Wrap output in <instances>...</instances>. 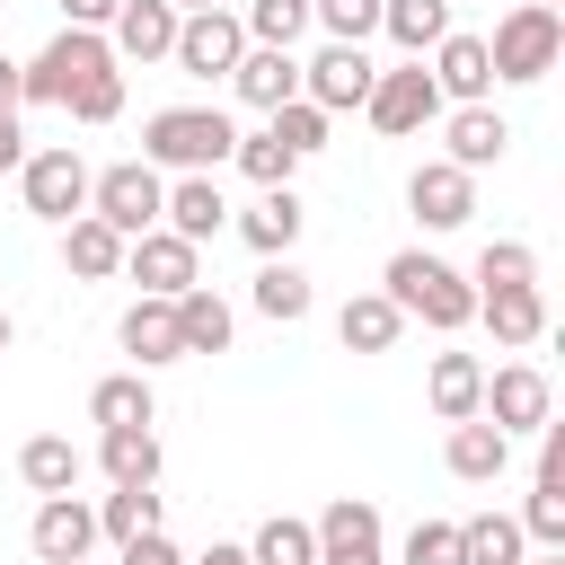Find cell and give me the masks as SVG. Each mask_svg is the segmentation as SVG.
<instances>
[{
  "label": "cell",
  "instance_id": "1",
  "mask_svg": "<svg viewBox=\"0 0 565 565\" xmlns=\"http://www.w3.org/2000/svg\"><path fill=\"white\" fill-rule=\"evenodd\" d=\"M380 291L397 300V318H424V327H441V335H459V327L477 318L468 274H459V265H441V256H424V247H397V256H388V274H380Z\"/></svg>",
  "mask_w": 565,
  "mask_h": 565
},
{
  "label": "cell",
  "instance_id": "2",
  "mask_svg": "<svg viewBox=\"0 0 565 565\" xmlns=\"http://www.w3.org/2000/svg\"><path fill=\"white\" fill-rule=\"evenodd\" d=\"M230 150H238V124L221 106H159L141 124V159L150 168H177V177H212Z\"/></svg>",
  "mask_w": 565,
  "mask_h": 565
},
{
  "label": "cell",
  "instance_id": "3",
  "mask_svg": "<svg viewBox=\"0 0 565 565\" xmlns=\"http://www.w3.org/2000/svg\"><path fill=\"white\" fill-rule=\"evenodd\" d=\"M159 203H168V177H159L150 159H115V168L88 177V221H106L124 247H132L141 230H159Z\"/></svg>",
  "mask_w": 565,
  "mask_h": 565
},
{
  "label": "cell",
  "instance_id": "4",
  "mask_svg": "<svg viewBox=\"0 0 565 565\" xmlns=\"http://www.w3.org/2000/svg\"><path fill=\"white\" fill-rule=\"evenodd\" d=\"M556 53H565V18H556V9H539V0H521V9H503V18H494L486 71H494V79H547V71H556Z\"/></svg>",
  "mask_w": 565,
  "mask_h": 565
},
{
  "label": "cell",
  "instance_id": "5",
  "mask_svg": "<svg viewBox=\"0 0 565 565\" xmlns=\"http://www.w3.org/2000/svg\"><path fill=\"white\" fill-rule=\"evenodd\" d=\"M26 71V106H71L97 71H115V53H106V35H88V26H62L35 62H18Z\"/></svg>",
  "mask_w": 565,
  "mask_h": 565
},
{
  "label": "cell",
  "instance_id": "6",
  "mask_svg": "<svg viewBox=\"0 0 565 565\" xmlns=\"http://www.w3.org/2000/svg\"><path fill=\"white\" fill-rule=\"evenodd\" d=\"M18 185H26V212L53 221V230H71V221L88 212V159H79V150H26Z\"/></svg>",
  "mask_w": 565,
  "mask_h": 565
},
{
  "label": "cell",
  "instance_id": "7",
  "mask_svg": "<svg viewBox=\"0 0 565 565\" xmlns=\"http://www.w3.org/2000/svg\"><path fill=\"white\" fill-rule=\"evenodd\" d=\"M238 53H247V26H238L230 9L177 18V44H168V62H177L185 79H230V71H238Z\"/></svg>",
  "mask_w": 565,
  "mask_h": 565
},
{
  "label": "cell",
  "instance_id": "8",
  "mask_svg": "<svg viewBox=\"0 0 565 565\" xmlns=\"http://www.w3.org/2000/svg\"><path fill=\"white\" fill-rule=\"evenodd\" d=\"M124 274L141 282V300H177V291L203 282V247H185L177 230H141V238L124 247Z\"/></svg>",
  "mask_w": 565,
  "mask_h": 565
},
{
  "label": "cell",
  "instance_id": "9",
  "mask_svg": "<svg viewBox=\"0 0 565 565\" xmlns=\"http://www.w3.org/2000/svg\"><path fill=\"white\" fill-rule=\"evenodd\" d=\"M477 415H486L494 433H539V424L556 415V388H547V371H539V362H503V371L486 380Z\"/></svg>",
  "mask_w": 565,
  "mask_h": 565
},
{
  "label": "cell",
  "instance_id": "10",
  "mask_svg": "<svg viewBox=\"0 0 565 565\" xmlns=\"http://www.w3.org/2000/svg\"><path fill=\"white\" fill-rule=\"evenodd\" d=\"M362 115H371L380 132H424V124L441 115V88H433V71H424V62H397V71H380V79H371Z\"/></svg>",
  "mask_w": 565,
  "mask_h": 565
},
{
  "label": "cell",
  "instance_id": "11",
  "mask_svg": "<svg viewBox=\"0 0 565 565\" xmlns=\"http://www.w3.org/2000/svg\"><path fill=\"white\" fill-rule=\"evenodd\" d=\"M309 539H318V565H388L380 556V503H362V494H335L309 521Z\"/></svg>",
  "mask_w": 565,
  "mask_h": 565
},
{
  "label": "cell",
  "instance_id": "12",
  "mask_svg": "<svg viewBox=\"0 0 565 565\" xmlns=\"http://www.w3.org/2000/svg\"><path fill=\"white\" fill-rule=\"evenodd\" d=\"M26 547H35L44 565H88V547H97V503H79V494H44L35 521H26Z\"/></svg>",
  "mask_w": 565,
  "mask_h": 565
},
{
  "label": "cell",
  "instance_id": "13",
  "mask_svg": "<svg viewBox=\"0 0 565 565\" xmlns=\"http://www.w3.org/2000/svg\"><path fill=\"white\" fill-rule=\"evenodd\" d=\"M371 79H380V71H371V53H362V44H327L318 62H300V97H309L318 115L362 106V97H371Z\"/></svg>",
  "mask_w": 565,
  "mask_h": 565
},
{
  "label": "cell",
  "instance_id": "14",
  "mask_svg": "<svg viewBox=\"0 0 565 565\" xmlns=\"http://www.w3.org/2000/svg\"><path fill=\"white\" fill-rule=\"evenodd\" d=\"M406 203H415L424 230H468V212H477V177L450 168V159H424V168L406 177Z\"/></svg>",
  "mask_w": 565,
  "mask_h": 565
},
{
  "label": "cell",
  "instance_id": "15",
  "mask_svg": "<svg viewBox=\"0 0 565 565\" xmlns=\"http://www.w3.org/2000/svg\"><path fill=\"white\" fill-rule=\"evenodd\" d=\"M159 230H177L185 247L221 238V230H230V203H221V185H212V177H177V185H168V203H159Z\"/></svg>",
  "mask_w": 565,
  "mask_h": 565
},
{
  "label": "cell",
  "instance_id": "16",
  "mask_svg": "<svg viewBox=\"0 0 565 565\" xmlns=\"http://www.w3.org/2000/svg\"><path fill=\"white\" fill-rule=\"evenodd\" d=\"M441 141H450V150H441V159H450V168H468V177H477V168H494V159H503V150H512V124H503V115H494V106H459V115H450V124H441Z\"/></svg>",
  "mask_w": 565,
  "mask_h": 565
},
{
  "label": "cell",
  "instance_id": "17",
  "mask_svg": "<svg viewBox=\"0 0 565 565\" xmlns=\"http://www.w3.org/2000/svg\"><path fill=\"white\" fill-rule=\"evenodd\" d=\"M477 318L494 327V344H512V353H521V344H539V335H547V291H539V282L477 291Z\"/></svg>",
  "mask_w": 565,
  "mask_h": 565
},
{
  "label": "cell",
  "instance_id": "18",
  "mask_svg": "<svg viewBox=\"0 0 565 565\" xmlns=\"http://www.w3.org/2000/svg\"><path fill=\"white\" fill-rule=\"evenodd\" d=\"M441 459H450V477H468V486H494V477L512 468V433H494L486 415H468V424H450Z\"/></svg>",
  "mask_w": 565,
  "mask_h": 565
},
{
  "label": "cell",
  "instance_id": "19",
  "mask_svg": "<svg viewBox=\"0 0 565 565\" xmlns=\"http://www.w3.org/2000/svg\"><path fill=\"white\" fill-rule=\"evenodd\" d=\"M168 44H177V9L168 0H124L115 9V62H168Z\"/></svg>",
  "mask_w": 565,
  "mask_h": 565
},
{
  "label": "cell",
  "instance_id": "20",
  "mask_svg": "<svg viewBox=\"0 0 565 565\" xmlns=\"http://www.w3.org/2000/svg\"><path fill=\"white\" fill-rule=\"evenodd\" d=\"M433 88L459 97V106H486V88H494V71H486V35H441V44H433Z\"/></svg>",
  "mask_w": 565,
  "mask_h": 565
},
{
  "label": "cell",
  "instance_id": "21",
  "mask_svg": "<svg viewBox=\"0 0 565 565\" xmlns=\"http://www.w3.org/2000/svg\"><path fill=\"white\" fill-rule=\"evenodd\" d=\"M168 309H177V344H185V353H230V335H238V318H230V300H221L212 282H194V291H177Z\"/></svg>",
  "mask_w": 565,
  "mask_h": 565
},
{
  "label": "cell",
  "instance_id": "22",
  "mask_svg": "<svg viewBox=\"0 0 565 565\" xmlns=\"http://www.w3.org/2000/svg\"><path fill=\"white\" fill-rule=\"evenodd\" d=\"M230 88H238L247 106H265V115H274V106H291V97H300V62H291V53L247 44V53H238V71H230Z\"/></svg>",
  "mask_w": 565,
  "mask_h": 565
},
{
  "label": "cell",
  "instance_id": "23",
  "mask_svg": "<svg viewBox=\"0 0 565 565\" xmlns=\"http://www.w3.org/2000/svg\"><path fill=\"white\" fill-rule=\"evenodd\" d=\"M300 221H309V203H300L291 185H274L265 203H247V212H238V238H247L256 256H291V238H300Z\"/></svg>",
  "mask_w": 565,
  "mask_h": 565
},
{
  "label": "cell",
  "instance_id": "24",
  "mask_svg": "<svg viewBox=\"0 0 565 565\" xmlns=\"http://www.w3.org/2000/svg\"><path fill=\"white\" fill-rule=\"evenodd\" d=\"M335 335H344V353H388V344L406 335V318H397L388 291H353V300L335 309Z\"/></svg>",
  "mask_w": 565,
  "mask_h": 565
},
{
  "label": "cell",
  "instance_id": "25",
  "mask_svg": "<svg viewBox=\"0 0 565 565\" xmlns=\"http://www.w3.org/2000/svg\"><path fill=\"white\" fill-rule=\"evenodd\" d=\"M115 335H124V353H132L141 371H159V362H185V344H177V309H168V300H132Z\"/></svg>",
  "mask_w": 565,
  "mask_h": 565
},
{
  "label": "cell",
  "instance_id": "26",
  "mask_svg": "<svg viewBox=\"0 0 565 565\" xmlns=\"http://www.w3.org/2000/svg\"><path fill=\"white\" fill-rule=\"evenodd\" d=\"M424 397H433V415H441V424H468V415H477V397H486V362H477V353H433Z\"/></svg>",
  "mask_w": 565,
  "mask_h": 565
},
{
  "label": "cell",
  "instance_id": "27",
  "mask_svg": "<svg viewBox=\"0 0 565 565\" xmlns=\"http://www.w3.org/2000/svg\"><path fill=\"white\" fill-rule=\"evenodd\" d=\"M380 35H388L406 62H424V44L450 35V0H380Z\"/></svg>",
  "mask_w": 565,
  "mask_h": 565
},
{
  "label": "cell",
  "instance_id": "28",
  "mask_svg": "<svg viewBox=\"0 0 565 565\" xmlns=\"http://www.w3.org/2000/svg\"><path fill=\"white\" fill-rule=\"evenodd\" d=\"M62 265H71L79 282H115V274H124V238H115L106 221H88V212H79V221L62 230Z\"/></svg>",
  "mask_w": 565,
  "mask_h": 565
},
{
  "label": "cell",
  "instance_id": "29",
  "mask_svg": "<svg viewBox=\"0 0 565 565\" xmlns=\"http://www.w3.org/2000/svg\"><path fill=\"white\" fill-rule=\"evenodd\" d=\"M97 468H106L115 486H159V433H150V424L97 433Z\"/></svg>",
  "mask_w": 565,
  "mask_h": 565
},
{
  "label": "cell",
  "instance_id": "30",
  "mask_svg": "<svg viewBox=\"0 0 565 565\" xmlns=\"http://www.w3.org/2000/svg\"><path fill=\"white\" fill-rule=\"evenodd\" d=\"M159 406H150V380L141 371H115V380H97L88 388V424L97 433H124V424H150Z\"/></svg>",
  "mask_w": 565,
  "mask_h": 565
},
{
  "label": "cell",
  "instance_id": "31",
  "mask_svg": "<svg viewBox=\"0 0 565 565\" xmlns=\"http://www.w3.org/2000/svg\"><path fill=\"white\" fill-rule=\"evenodd\" d=\"M521 547H530V539H521L512 512H477V521H459V565H530Z\"/></svg>",
  "mask_w": 565,
  "mask_h": 565
},
{
  "label": "cell",
  "instance_id": "32",
  "mask_svg": "<svg viewBox=\"0 0 565 565\" xmlns=\"http://www.w3.org/2000/svg\"><path fill=\"white\" fill-rule=\"evenodd\" d=\"M309 300H318V291H309V274H300L291 256H265V265H256V309H265L274 327L309 318Z\"/></svg>",
  "mask_w": 565,
  "mask_h": 565
},
{
  "label": "cell",
  "instance_id": "33",
  "mask_svg": "<svg viewBox=\"0 0 565 565\" xmlns=\"http://www.w3.org/2000/svg\"><path fill=\"white\" fill-rule=\"evenodd\" d=\"M18 477H26L35 494H71V486H79V450H71L62 433H35V441L18 450Z\"/></svg>",
  "mask_w": 565,
  "mask_h": 565
},
{
  "label": "cell",
  "instance_id": "34",
  "mask_svg": "<svg viewBox=\"0 0 565 565\" xmlns=\"http://www.w3.org/2000/svg\"><path fill=\"white\" fill-rule=\"evenodd\" d=\"M150 530H159V494H150V486H115V494L97 503V539L124 547V539H150Z\"/></svg>",
  "mask_w": 565,
  "mask_h": 565
},
{
  "label": "cell",
  "instance_id": "35",
  "mask_svg": "<svg viewBox=\"0 0 565 565\" xmlns=\"http://www.w3.org/2000/svg\"><path fill=\"white\" fill-rule=\"evenodd\" d=\"M247 44H265V53H291L300 35H309V0H247Z\"/></svg>",
  "mask_w": 565,
  "mask_h": 565
},
{
  "label": "cell",
  "instance_id": "36",
  "mask_svg": "<svg viewBox=\"0 0 565 565\" xmlns=\"http://www.w3.org/2000/svg\"><path fill=\"white\" fill-rule=\"evenodd\" d=\"M512 282H539V247H521V238H486L468 291H512Z\"/></svg>",
  "mask_w": 565,
  "mask_h": 565
},
{
  "label": "cell",
  "instance_id": "37",
  "mask_svg": "<svg viewBox=\"0 0 565 565\" xmlns=\"http://www.w3.org/2000/svg\"><path fill=\"white\" fill-rule=\"evenodd\" d=\"M247 565H318V539H309V521L274 512V521L247 539Z\"/></svg>",
  "mask_w": 565,
  "mask_h": 565
},
{
  "label": "cell",
  "instance_id": "38",
  "mask_svg": "<svg viewBox=\"0 0 565 565\" xmlns=\"http://www.w3.org/2000/svg\"><path fill=\"white\" fill-rule=\"evenodd\" d=\"M230 159H238V177H247V185H265V194H274V185H291V168H300L274 132H238V150H230Z\"/></svg>",
  "mask_w": 565,
  "mask_h": 565
},
{
  "label": "cell",
  "instance_id": "39",
  "mask_svg": "<svg viewBox=\"0 0 565 565\" xmlns=\"http://www.w3.org/2000/svg\"><path fill=\"white\" fill-rule=\"evenodd\" d=\"M309 26H327V44H362L380 35V0H309Z\"/></svg>",
  "mask_w": 565,
  "mask_h": 565
},
{
  "label": "cell",
  "instance_id": "40",
  "mask_svg": "<svg viewBox=\"0 0 565 565\" xmlns=\"http://www.w3.org/2000/svg\"><path fill=\"white\" fill-rule=\"evenodd\" d=\"M291 159H309V150H327V115L309 106V97H291V106H274V124H265Z\"/></svg>",
  "mask_w": 565,
  "mask_h": 565
},
{
  "label": "cell",
  "instance_id": "41",
  "mask_svg": "<svg viewBox=\"0 0 565 565\" xmlns=\"http://www.w3.org/2000/svg\"><path fill=\"white\" fill-rule=\"evenodd\" d=\"M521 539H539V547L565 556V494H556V486H530V503H521Z\"/></svg>",
  "mask_w": 565,
  "mask_h": 565
},
{
  "label": "cell",
  "instance_id": "42",
  "mask_svg": "<svg viewBox=\"0 0 565 565\" xmlns=\"http://www.w3.org/2000/svg\"><path fill=\"white\" fill-rule=\"evenodd\" d=\"M62 115H79V124H115V115H124V71H97Z\"/></svg>",
  "mask_w": 565,
  "mask_h": 565
},
{
  "label": "cell",
  "instance_id": "43",
  "mask_svg": "<svg viewBox=\"0 0 565 565\" xmlns=\"http://www.w3.org/2000/svg\"><path fill=\"white\" fill-rule=\"evenodd\" d=\"M406 565H459V521H415L406 530Z\"/></svg>",
  "mask_w": 565,
  "mask_h": 565
},
{
  "label": "cell",
  "instance_id": "44",
  "mask_svg": "<svg viewBox=\"0 0 565 565\" xmlns=\"http://www.w3.org/2000/svg\"><path fill=\"white\" fill-rule=\"evenodd\" d=\"M115 9L124 0H62V26H88L97 35V26H115Z\"/></svg>",
  "mask_w": 565,
  "mask_h": 565
},
{
  "label": "cell",
  "instance_id": "45",
  "mask_svg": "<svg viewBox=\"0 0 565 565\" xmlns=\"http://www.w3.org/2000/svg\"><path fill=\"white\" fill-rule=\"evenodd\" d=\"M124 565H185V556H177V547L150 530V539H124Z\"/></svg>",
  "mask_w": 565,
  "mask_h": 565
},
{
  "label": "cell",
  "instance_id": "46",
  "mask_svg": "<svg viewBox=\"0 0 565 565\" xmlns=\"http://www.w3.org/2000/svg\"><path fill=\"white\" fill-rule=\"evenodd\" d=\"M9 168H26V132H18V115H0V177Z\"/></svg>",
  "mask_w": 565,
  "mask_h": 565
},
{
  "label": "cell",
  "instance_id": "47",
  "mask_svg": "<svg viewBox=\"0 0 565 565\" xmlns=\"http://www.w3.org/2000/svg\"><path fill=\"white\" fill-rule=\"evenodd\" d=\"M18 106H26V71L0 53V115H18Z\"/></svg>",
  "mask_w": 565,
  "mask_h": 565
},
{
  "label": "cell",
  "instance_id": "48",
  "mask_svg": "<svg viewBox=\"0 0 565 565\" xmlns=\"http://www.w3.org/2000/svg\"><path fill=\"white\" fill-rule=\"evenodd\" d=\"M185 565H247V547H203V556H185Z\"/></svg>",
  "mask_w": 565,
  "mask_h": 565
},
{
  "label": "cell",
  "instance_id": "49",
  "mask_svg": "<svg viewBox=\"0 0 565 565\" xmlns=\"http://www.w3.org/2000/svg\"><path fill=\"white\" fill-rule=\"evenodd\" d=\"M168 9H177V18H203V9H221V0H168Z\"/></svg>",
  "mask_w": 565,
  "mask_h": 565
},
{
  "label": "cell",
  "instance_id": "50",
  "mask_svg": "<svg viewBox=\"0 0 565 565\" xmlns=\"http://www.w3.org/2000/svg\"><path fill=\"white\" fill-rule=\"evenodd\" d=\"M0 353H9V309H0Z\"/></svg>",
  "mask_w": 565,
  "mask_h": 565
},
{
  "label": "cell",
  "instance_id": "51",
  "mask_svg": "<svg viewBox=\"0 0 565 565\" xmlns=\"http://www.w3.org/2000/svg\"><path fill=\"white\" fill-rule=\"evenodd\" d=\"M539 565H565V556H539Z\"/></svg>",
  "mask_w": 565,
  "mask_h": 565
},
{
  "label": "cell",
  "instance_id": "52",
  "mask_svg": "<svg viewBox=\"0 0 565 565\" xmlns=\"http://www.w3.org/2000/svg\"><path fill=\"white\" fill-rule=\"evenodd\" d=\"M539 9H556V0H539Z\"/></svg>",
  "mask_w": 565,
  "mask_h": 565
}]
</instances>
